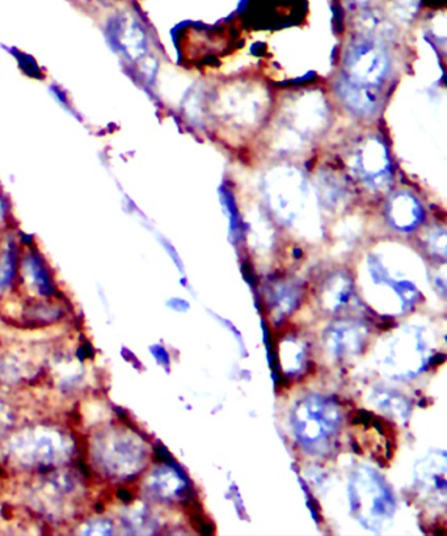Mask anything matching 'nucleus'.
I'll return each instance as SVG.
<instances>
[{"label": "nucleus", "instance_id": "f257e3e1", "mask_svg": "<svg viewBox=\"0 0 447 536\" xmlns=\"http://www.w3.org/2000/svg\"><path fill=\"white\" fill-rule=\"evenodd\" d=\"M91 459L100 474L113 479H128L146 466L145 442L129 429L108 426L95 433Z\"/></svg>", "mask_w": 447, "mask_h": 536}, {"label": "nucleus", "instance_id": "f03ea898", "mask_svg": "<svg viewBox=\"0 0 447 536\" xmlns=\"http://www.w3.org/2000/svg\"><path fill=\"white\" fill-rule=\"evenodd\" d=\"M7 451L12 462L23 468L56 467L73 455V441L61 430L35 426L14 434Z\"/></svg>", "mask_w": 447, "mask_h": 536}, {"label": "nucleus", "instance_id": "7ed1b4c3", "mask_svg": "<svg viewBox=\"0 0 447 536\" xmlns=\"http://www.w3.org/2000/svg\"><path fill=\"white\" fill-rule=\"evenodd\" d=\"M265 192L274 214L289 225H301L316 217L311 204L309 185L302 172L280 167L268 173Z\"/></svg>", "mask_w": 447, "mask_h": 536}, {"label": "nucleus", "instance_id": "20e7f679", "mask_svg": "<svg viewBox=\"0 0 447 536\" xmlns=\"http://www.w3.org/2000/svg\"><path fill=\"white\" fill-rule=\"evenodd\" d=\"M341 422L340 409L330 399L310 396L294 412V429L302 445L310 451L327 450Z\"/></svg>", "mask_w": 447, "mask_h": 536}, {"label": "nucleus", "instance_id": "39448f33", "mask_svg": "<svg viewBox=\"0 0 447 536\" xmlns=\"http://www.w3.org/2000/svg\"><path fill=\"white\" fill-rule=\"evenodd\" d=\"M345 65L350 80L366 87H375L385 82L390 70V59L377 42L360 39L349 46Z\"/></svg>", "mask_w": 447, "mask_h": 536}, {"label": "nucleus", "instance_id": "423d86ee", "mask_svg": "<svg viewBox=\"0 0 447 536\" xmlns=\"http://www.w3.org/2000/svg\"><path fill=\"white\" fill-rule=\"evenodd\" d=\"M268 96L263 88L256 86H234L219 97L218 108L223 116L236 125L256 124L267 109Z\"/></svg>", "mask_w": 447, "mask_h": 536}, {"label": "nucleus", "instance_id": "0eeeda50", "mask_svg": "<svg viewBox=\"0 0 447 536\" xmlns=\"http://www.w3.org/2000/svg\"><path fill=\"white\" fill-rule=\"evenodd\" d=\"M107 40L116 53L130 63H138L149 52V39L142 24L130 14H121L108 21Z\"/></svg>", "mask_w": 447, "mask_h": 536}, {"label": "nucleus", "instance_id": "6e6552de", "mask_svg": "<svg viewBox=\"0 0 447 536\" xmlns=\"http://www.w3.org/2000/svg\"><path fill=\"white\" fill-rule=\"evenodd\" d=\"M327 120L328 109L324 97L318 92H307L286 108L284 128L292 130L306 141L311 135L322 132Z\"/></svg>", "mask_w": 447, "mask_h": 536}, {"label": "nucleus", "instance_id": "1a4fd4ad", "mask_svg": "<svg viewBox=\"0 0 447 536\" xmlns=\"http://www.w3.org/2000/svg\"><path fill=\"white\" fill-rule=\"evenodd\" d=\"M19 276L21 286L31 297H52L56 290L52 269L39 249L33 246L21 249Z\"/></svg>", "mask_w": 447, "mask_h": 536}, {"label": "nucleus", "instance_id": "9d476101", "mask_svg": "<svg viewBox=\"0 0 447 536\" xmlns=\"http://www.w3.org/2000/svg\"><path fill=\"white\" fill-rule=\"evenodd\" d=\"M354 170L371 187H386L390 180V159L383 142L377 138L366 139L354 158Z\"/></svg>", "mask_w": 447, "mask_h": 536}, {"label": "nucleus", "instance_id": "9b49d317", "mask_svg": "<svg viewBox=\"0 0 447 536\" xmlns=\"http://www.w3.org/2000/svg\"><path fill=\"white\" fill-rule=\"evenodd\" d=\"M339 94L347 107L360 116H371L377 112L379 101L374 91L364 84L343 79L339 83Z\"/></svg>", "mask_w": 447, "mask_h": 536}, {"label": "nucleus", "instance_id": "f8f14e48", "mask_svg": "<svg viewBox=\"0 0 447 536\" xmlns=\"http://www.w3.org/2000/svg\"><path fill=\"white\" fill-rule=\"evenodd\" d=\"M389 215L391 222L399 230L411 231L423 221L424 211L411 194L400 193L392 198Z\"/></svg>", "mask_w": 447, "mask_h": 536}, {"label": "nucleus", "instance_id": "ddd939ff", "mask_svg": "<svg viewBox=\"0 0 447 536\" xmlns=\"http://www.w3.org/2000/svg\"><path fill=\"white\" fill-rule=\"evenodd\" d=\"M21 249L16 239L6 236L0 243V294L11 289L19 274Z\"/></svg>", "mask_w": 447, "mask_h": 536}, {"label": "nucleus", "instance_id": "4468645a", "mask_svg": "<svg viewBox=\"0 0 447 536\" xmlns=\"http://www.w3.org/2000/svg\"><path fill=\"white\" fill-rule=\"evenodd\" d=\"M146 487L153 495L171 498L179 495L185 487L184 480L171 468L162 467L151 472L146 480Z\"/></svg>", "mask_w": 447, "mask_h": 536}, {"label": "nucleus", "instance_id": "2eb2a0df", "mask_svg": "<svg viewBox=\"0 0 447 536\" xmlns=\"http://www.w3.org/2000/svg\"><path fill=\"white\" fill-rule=\"evenodd\" d=\"M365 333L362 329L353 326V324H343L341 327L333 329L330 339V348L333 353L347 354L356 353L361 349Z\"/></svg>", "mask_w": 447, "mask_h": 536}, {"label": "nucleus", "instance_id": "dca6fc26", "mask_svg": "<svg viewBox=\"0 0 447 536\" xmlns=\"http://www.w3.org/2000/svg\"><path fill=\"white\" fill-rule=\"evenodd\" d=\"M320 201L327 209L336 210L343 206L345 191L333 177H324L319 181Z\"/></svg>", "mask_w": 447, "mask_h": 536}, {"label": "nucleus", "instance_id": "f3484780", "mask_svg": "<svg viewBox=\"0 0 447 536\" xmlns=\"http://www.w3.org/2000/svg\"><path fill=\"white\" fill-rule=\"evenodd\" d=\"M361 27L375 36L389 35L391 31L390 24L381 16L374 14L362 16Z\"/></svg>", "mask_w": 447, "mask_h": 536}, {"label": "nucleus", "instance_id": "a211bd4d", "mask_svg": "<svg viewBox=\"0 0 447 536\" xmlns=\"http://www.w3.org/2000/svg\"><path fill=\"white\" fill-rule=\"evenodd\" d=\"M79 533L83 535H112L115 533V529L108 519L98 518L80 526Z\"/></svg>", "mask_w": 447, "mask_h": 536}, {"label": "nucleus", "instance_id": "6ab92c4d", "mask_svg": "<svg viewBox=\"0 0 447 536\" xmlns=\"http://www.w3.org/2000/svg\"><path fill=\"white\" fill-rule=\"evenodd\" d=\"M84 417L86 421L90 424H98V422L105 421V417L109 416V409L105 407L103 403L100 402H91L86 404V409H84Z\"/></svg>", "mask_w": 447, "mask_h": 536}, {"label": "nucleus", "instance_id": "aec40b11", "mask_svg": "<svg viewBox=\"0 0 447 536\" xmlns=\"http://www.w3.org/2000/svg\"><path fill=\"white\" fill-rule=\"evenodd\" d=\"M16 59H18L21 70H23L25 74H28L31 78L42 79L40 67L36 65V62L33 61L31 57H28L27 54L24 53H18Z\"/></svg>", "mask_w": 447, "mask_h": 536}, {"label": "nucleus", "instance_id": "412c9836", "mask_svg": "<svg viewBox=\"0 0 447 536\" xmlns=\"http://www.w3.org/2000/svg\"><path fill=\"white\" fill-rule=\"evenodd\" d=\"M11 221V205L10 201L7 200V197L4 196L3 192H0V238L4 232H6L8 227V222Z\"/></svg>", "mask_w": 447, "mask_h": 536}, {"label": "nucleus", "instance_id": "4be33fe9", "mask_svg": "<svg viewBox=\"0 0 447 536\" xmlns=\"http://www.w3.org/2000/svg\"><path fill=\"white\" fill-rule=\"evenodd\" d=\"M394 6L400 18L403 19L412 18L417 11L416 0H395Z\"/></svg>", "mask_w": 447, "mask_h": 536}, {"label": "nucleus", "instance_id": "5701e85b", "mask_svg": "<svg viewBox=\"0 0 447 536\" xmlns=\"http://www.w3.org/2000/svg\"><path fill=\"white\" fill-rule=\"evenodd\" d=\"M429 246L433 248L434 252L441 253L445 256L446 253V232L445 230L434 231L429 238Z\"/></svg>", "mask_w": 447, "mask_h": 536}, {"label": "nucleus", "instance_id": "b1692460", "mask_svg": "<svg viewBox=\"0 0 447 536\" xmlns=\"http://www.w3.org/2000/svg\"><path fill=\"white\" fill-rule=\"evenodd\" d=\"M50 92H52L54 99L57 100V103L61 105V107L65 109L67 113H70V115H73V116H77V112H75L73 105L70 104V101L69 99H67L65 92H63L62 90H59V88L54 87V86L50 88Z\"/></svg>", "mask_w": 447, "mask_h": 536}, {"label": "nucleus", "instance_id": "393cba45", "mask_svg": "<svg viewBox=\"0 0 447 536\" xmlns=\"http://www.w3.org/2000/svg\"><path fill=\"white\" fill-rule=\"evenodd\" d=\"M6 417V413H2V411H0V426L7 424Z\"/></svg>", "mask_w": 447, "mask_h": 536}, {"label": "nucleus", "instance_id": "a878e982", "mask_svg": "<svg viewBox=\"0 0 447 536\" xmlns=\"http://www.w3.org/2000/svg\"><path fill=\"white\" fill-rule=\"evenodd\" d=\"M358 2H368V0H358Z\"/></svg>", "mask_w": 447, "mask_h": 536}]
</instances>
